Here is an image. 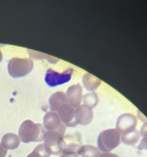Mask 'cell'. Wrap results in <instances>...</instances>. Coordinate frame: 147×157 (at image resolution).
<instances>
[{"label": "cell", "instance_id": "6da1fadb", "mask_svg": "<svg viewBox=\"0 0 147 157\" xmlns=\"http://www.w3.org/2000/svg\"><path fill=\"white\" fill-rule=\"evenodd\" d=\"M45 129L40 124H35L30 120L22 122L18 130V137L24 144L41 142L43 140Z\"/></svg>", "mask_w": 147, "mask_h": 157}, {"label": "cell", "instance_id": "7a4b0ae2", "mask_svg": "<svg viewBox=\"0 0 147 157\" xmlns=\"http://www.w3.org/2000/svg\"><path fill=\"white\" fill-rule=\"evenodd\" d=\"M65 126L55 131H45L43 137L45 150L50 155H61L66 146L64 139Z\"/></svg>", "mask_w": 147, "mask_h": 157}, {"label": "cell", "instance_id": "3957f363", "mask_svg": "<svg viewBox=\"0 0 147 157\" xmlns=\"http://www.w3.org/2000/svg\"><path fill=\"white\" fill-rule=\"evenodd\" d=\"M120 141L121 134L116 129L104 130L98 136V149L104 153H110L119 145Z\"/></svg>", "mask_w": 147, "mask_h": 157}, {"label": "cell", "instance_id": "277c9868", "mask_svg": "<svg viewBox=\"0 0 147 157\" xmlns=\"http://www.w3.org/2000/svg\"><path fill=\"white\" fill-rule=\"evenodd\" d=\"M34 67L33 61L28 58H13L9 61L8 72L13 78H19L31 73Z\"/></svg>", "mask_w": 147, "mask_h": 157}, {"label": "cell", "instance_id": "5b68a950", "mask_svg": "<svg viewBox=\"0 0 147 157\" xmlns=\"http://www.w3.org/2000/svg\"><path fill=\"white\" fill-rule=\"evenodd\" d=\"M73 73L74 69L72 68H68L62 73L57 72L52 69H48L44 76V81L47 85L51 87L62 85L70 81Z\"/></svg>", "mask_w": 147, "mask_h": 157}, {"label": "cell", "instance_id": "8992f818", "mask_svg": "<svg viewBox=\"0 0 147 157\" xmlns=\"http://www.w3.org/2000/svg\"><path fill=\"white\" fill-rule=\"evenodd\" d=\"M137 121L135 116L130 113L123 114L118 118L116 121V130L120 134L130 133V132L136 130Z\"/></svg>", "mask_w": 147, "mask_h": 157}, {"label": "cell", "instance_id": "52a82bcc", "mask_svg": "<svg viewBox=\"0 0 147 157\" xmlns=\"http://www.w3.org/2000/svg\"><path fill=\"white\" fill-rule=\"evenodd\" d=\"M58 116L60 117L61 123L65 127H76L75 123V110L70 104H64L61 105L57 110Z\"/></svg>", "mask_w": 147, "mask_h": 157}, {"label": "cell", "instance_id": "ba28073f", "mask_svg": "<svg viewBox=\"0 0 147 157\" xmlns=\"http://www.w3.org/2000/svg\"><path fill=\"white\" fill-rule=\"evenodd\" d=\"M67 103L74 108H77L81 104L83 98V90L80 84L71 85L66 91Z\"/></svg>", "mask_w": 147, "mask_h": 157}, {"label": "cell", "instance_id": "9c48e42d", "mask_svg": "<svg viewBox=\"0 0 147 157\" xmlns=\"http://www.w3.org/2000/svg\"><path fill=\"white\" fill-rule=\"evenodd\" d=\"M93 117V110L84 104L80 105L75 110V123L77 125H87L91 122Z\"/></svg>", "mask_w": 147, "mask_h": 157}, {"label": "cell", "instance_id": "30bf717a", "mask_svg": "<svg viewBox=\"0 0 147 157\" xmlns=\"http://www.w3.org/2000/svg\"><path fill=\"white\" fill-rule=\"evenodd\" d=\"M43 126L47 131H55L58 130L64 125L61 123L60 117L57 112L49 111L44 115Z\"/></svg>", "mask_w": 147, "mask_h": 157}, {"label": "cell", "instance_id": "8fae6325", "mask_svg": "<svg viewBox=\"0 0 147 157\" xmlns=\"http://www.w3.org/2000/svg\"><path fill=\"white\" fill-rule=\"evenodd\" d=\"M20 138L14 133H6L2 138L1 145L6 150H15L20 145Z\"/></svg>", "mask_w": 147, "mask_h": 157}, {"label": "cell", "instance_id": "7c38bea8", "mask_svg": "<svg viewBox=\"0 0 147 157\" xmlns=\"http://www.w3.org/2000/svg\"><path fill=\"white\" fill-rule=\"evenodd\" d=\"M64 104H67V103L65 94L63 92H56L53 94L49 98V107L51 111L56 112L58 108Z\"/></svg>", "mask_w": 147, "mask_h": 157}, {"label": "cell", "instance_id": "4fadbf2b", "mask_svg": "<svg viewBox=\"0 0 147 157\" xmlns=\"http://www.w3.org/2000/svg\"><path fill=\"white\" fill-rule=\"evenodd\" d=\"M77 154L81 157H100L101 151L93 146L85 145L80 147Z\"/></svg>", "mask_w": 147, "mask_h": 157}, {"label": "cell", "instance_id": "5bb4252c", "mask_svg": "<svg viewBox=\"0 0 147 157\" xmlns=\"http://www.w3.org/2000/svg\"><path fill=\"white\" fill-rule=\"evenodd\" d=\"M100 81L93 78L89 75H85L83 77V84L86 90L88 91H94L100 85Z\"/></svg>", "mask_w": 147, "mask_h": 157}, {"label": "cell", "instance_id": "9a60e30c", "mask_svg": "<svg viewBox=\"0 0 147 157\" xmlns=\"http://www.w3.org/2000/svg\"><path fill=\"white\" fill-rule=\"evenodd\" d=\"M139 138H140V134L136 130H134L125 134H122L121 140L126 145L134 146L139 140Z\"/></svg>", "mask_w": 147, "mask_h": 157}, {"label": "cell", "instance_id": "2e32d148", "mask_svg": "<svg viewBox=\"0 0 147 157\" xmlns=\"http://www.w3.org/2000/svg\"><path fill=\"white\" fill-rule=\"evenodd\" d=\"M81 146L75 143L66 144L60 157H78L77 152Z\"/></svg>", "mask_w": 147, "mask_h": 157}, {"label": "cell", "instance_id": "e0dca14e", "mask_svg": "<svg viewBox=\"0 0 147 157\" xmlns=\"http://www.w3.org/2000/svg\"><path fill=\"white\" fill-rule=\"evenodd\" d=\"M83 101H84V105L93 109L98 104L99 100H98L97 94L96 93L91 92V93H88L84 95V98H83Z\"/></svg>", "mask_w": 147, "mask_h": 157}, {"label": "cell", "instance_id": "ac0fdd59", "mask_svg": "<svg viewBox=\"0 0 147 157\" xmlns=\"http://www.w3.org/2000/svg\"><path fill=\"white\" fill-rule=\"evenodd\" d=\"M50 156L44 148V144H39L27 157H50Z\"/></svg>", "mask_w": 147, "mask_h": 157}, {"label": "cell", "instance_id": "d6986e66", "mask_svg": "<svg viewBox=\"0 0 147 157\" xmlns=\"http://www.w3.org/2000/svg\"><path fill=\"white\" fill-rule=\"evenodd\" d=\"M140 135L142 136L140 144L138 146V150H147V124H145L140 130Z\"/></svg>", "mask_w": 147, "mask_h": 157}, {"label": "cell", "instance_id": "ffe728a7", "mask_svg": "<svg viewBox=\"0 0 147 157\" xmlns=\"http://www.w3.org/2000/svg\"><path fill=\"white\" fill-rule=\"evenodd\" d=\"M100 157H119L117 155L111 153H101Z\"/></svg>", "mask_w": 147, "mask_h": 157}, {"label": "cell", "instance_id": "44dd1931", "mask_svg": "<svg viewBox=\"0 0 147 157\" xmlns=\"http://www.w3.org/2000/svg\"><path fill=\"white\" fill-rule=\"evenodd\" d=\"M6 154H7V150L3 148L2 146L0 144V157H6Z\"/></svg>", "mask_w": 147, "mask_h": 157}, {"label": "cell", "instance_id": "7402d4cb", "mask_svg": "<svg viewBox=\"0 0 147 157\" xmlns=\"http://www.w3.org/2000/svg\"><path fill=\"white\" fill-rule=\"evenodd\" d=\"M2 52L0 51V62L2 61Z\"/></svg>", "mask_w": 147, "mask_h": 157}]
</instances>
